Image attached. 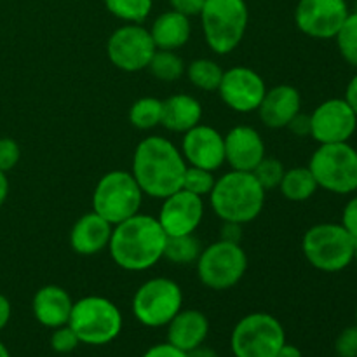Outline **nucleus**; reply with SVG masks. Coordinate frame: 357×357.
<instances>
[{"label": "nucleus", "instance_id": "1", "mask_svg": "<svg viewBox=\"0 0 357 357\" xmlns=\"http://www.w3.org/2000/svg\"><path fill=\"white\" fill-rule=\"evenodd\" d=\"M187 169L181 150L164 136H149L136 145L132 155V176L143 195L166 199L181 188Z\"/></svg>", "mask_w": 357, "mask_h": 357}, {"label": "nucleus", "instance_id": "2", "mask_svg": "<svg viewBox=\"0 0 357 357\" xmlns=\"http://www.w3.org/2000/svg\"><path fill=\"white\" fill-rule=\"evenodd\" d=\"M167 236L159 220L136 213L114 225L108 251L117 267L128 272H143L164 258Z\"/></svg>", "mask_w": 357, "mask_h": 357}, {"label": "nucleus", "instance_id": "3", "mask_svg": "<svg viewBox=\"0 0 357 357\" xmlns=\"http://www.w3.org/2000/svg\"><path fill=\"white\" fill-rule=\"evenodd\" d=\"M265 194L267 190L258 183L253 173L232 169L216 178L209 194V204L222 222L246 225L260 216Z\"/></svg>", "mask_w": 357, "mask_h": 357}, {"label": "nucleus", "instance_id": "4", "mask_svg": "<svg viewBox=\"0 0 357 357\" xmlns=\"http://www.w3.org/2000/svg\"><path fill=\"white\" fill-rule=\"evenodd\" d=\"M199 17L208 47L225 56L243 42L250 23V9L246 0H206Z\"/></svg>", "mask_w": 357, "mask_h": 357}, {"label": "nucleus", "instance_id": "5", "mask_svg": "<svg viewBox=\"0 0 357 357\" xmlns=\"http://www.w3.org/2000/svg\"><path fill=\"white\" fill-rule=\"evenodd\" d=\"M68 324L80 344L107 345L121 335L124 319L112 300L91 295L73 302Z\"/></svg>", "mask_w": 357, "mask_h": 357}, {"label": "nucleus", "instance_id": "6", "mask_svg": "<svg viewBox=\"0 0 357 357\" xmlns=\"http://www.w3.org/2000/svg\"><path fill=\"white\" fill-rule=\"evenodd\" d=\"M356 239L340 223H317L302 239L303 257L321 272H340L354 261Z\"/></svg>", "mask_w": 357, "mask_h": 357}, {"label": "nucleus", "instance_id": "7", "mask_svg": "<svg viewBox=\"0 0 357 357\" xmlns=\"http://www.w3.org/2000/svg\"><path fill=\"white\" fill-rule=\"evenodd\" d=\"M143 192L129 171L114 169L98 180L93 192V211L112 225L139 213Z\"/></svg>", "mask_w": 357, "mask_h": 357}, {"label": "nucleus", "instance_id": "8", "mask_svg": "<svg viewBox=\"0 0 357 357\" xmlns=\"http://www.w3.org/2000/svg\"><path fill=\"white\" fill-rule=\"evenodd\" d=\"M317 187L331 194L347 195L357 190V150L347 143L319 145L309 162Z\"/></svg>", "mask_w": 357, "mask_h": 357}, {"label": "nucleus", "instance_id": "9", "mask_svg": "<svg viewBox=\"0 0 357 357\" xmlns=\"http://www.w3.org/2000/svg\"><path fill=\"white\" fill-rule=\"evenodd\" d=\"M183 309V291L169 278H152L132 296V314L146 328H164Z\"/></svg>", "mask_w": 357, "mask_h": 357}, {"label": "nucleus", "instance_id": "10", "mask_svg": "<svg viewBox=\"0 0 357 357\" xmlns=\"http://www.w3.org/2000/svg\"><path fill=\"white\" fill-rule=\"evenodd\" d=\"M197 278L206 288L225 291L241 282L248 271V255L241 244L216 241L201 251L195 261Z\"/></svg>", "mask_w": 357, "mask_h": 357}, {"label": "nucleus", "instance_id": "11", "mask_svg": "<svg viewBox=\"0 0 357 357\" xmlns=\"http://www.w3.org/2000/svg\"><path fill=\"white\" fill-rule=\"evenodd\" d=\"M284 342V328L278 317L253 312L234 326L230 347L236 357H278Z\"/></svg>", "mask_w": 357, "mask_h": 357}, {"label": "nucleus", "instance_id": "12", "mask_svg": "<svg viewBox=\"0 0 357 357\" xmlns=\"http://www.w3.org/2000/svg\"><path fill=\"white\" fill-rule=\"evenodd\" d=\"M155 51L150 30L143 24H122L107 42V54L112 65L129 73L149 68Z\"/></svg>", "mask_w": 357, "mask_h": 357}, {"label": "nucleus", "instance_id": "13", "mask_svg": "<svg viewBox=\"0 0 357 357\" xmlns=\"http://www.w3.org/2000/svg\"><path fill=\"white\" fill-rule=\"evenodd\" d=\"M349 16L345 0H298L295 9V24L310 38L337 37L338 30Z\"/></svg>", "mask_w": 357, "mask_h": 357}, {"label": "nucleus", "instance_id": "14", "mask_svg": "<svg viewBox=\"0 0 357 357\" xmlns=\"http://www.w3.org/2000/svg\"><path fill=\"white\" fill-rule=\"evenodd\" d=\"M220 98L230 110L237 114H251L261 105L267 86L257 70L237 65L223 70L222 82L218 86Z\"/></svg>", "mask_w": 357, "mask_h": 357}, {"label": "nucleus", "instance_id": "15", "mask_svg": "<svg viewBox=\"0 0 357 357\" xmlns=\"http://www.w3.org/2000/svg\"><path fill=\"white\" fill-rule=\"evenodd\" d=\"M357 129V117L344 98L323 101L310 114V136L319 145L347 143Z\"/></svg>", "mask_w": 357, "mask_h": 357}, {"label": "nucleus", "instance_id": "16", "mask_svg": "<svg viewBox=\"0 0 357 357\" xmlns=\"http://www.w3.org/2000/svg\"><path fill=\"white\" fill-rule=\"evenodd\" d=\"M202 218H204L202 197H197L183 188L162 199V208L157 216L167 237L190 236L199 229Z\"/></svg>", "mask_w": 357, "mask_h": 357}, {"label": "nucleus", "instance_id": "17", "mask_svg": "<svg viewBox=\"0 0 357 357\" xmlns=\"http://www.w3.org/2000/svg\"><path fill=\"white\" fill-rule=\"evenodd\" d=\"M181 155L187 166L202 167L215 173L225 164V142L222 132L206 124H197L183 132Z\"/></svg>", "mask_w": 357, "mask_h": 357}, {"label": "nucleus", "instance_id": "18", "mask_svg": "<svg viewBox=\"0 0 357 357\" xmlns=\"http://www.w3.org/2000/svg\"><path fill=\"white\" fill-rule=\"evenodd\" d=\"M225 162L236 171L253 173L265 159V142L251 126H236L225 136Z\"/></svg>", "mask_w": 357, "mask_h": 357}, {"label": "nucleus", "instance_id": "19", "mask_svg": "<svg viewBox=\"0 0 357 357\" xmlns=\"http://www.w3.org/2000/svg\"><path fill=\"white\" fill-rule=\"evenodd\" d=\"M298 112H302V96L289 84H279L267 89L258 107L261 122L271 129H284Z\"/></svg>", "mask_w": 357, "mask_h": 357}, {"label": "nucleus", "instance_id": "20", "mask_svg": "<svg viewBox=\"0 0 357 357\" xmlns=\"http://www.w3.org/2000/svg\"><path fill=\"white\" fill-rule=\"evenodd\" d=\"M112 230L114 225L101 218L98 213H86L73 223L70 230V246L77 255L93 257L107 250L110 244Z\"/></svg>", "mask_w": 357, "mask_h": 357}, {"label": "nucleus", "instance_id": "21", "mask_svg": "<svg viewBox=\"0 0 357 357\" xmlns=\"http://www.w3.org/2000/svg\"><path fill=\"white\" fill-rule=\"evenodd\" d=\"M73 300L65 288L56 284L42 286L31 300L33 317L45 328L65 326L70 321Z\"/></svg>", "mask_w": 357, "mask_h": 357}, {"label": "nucleus", "instance_id": "22", "mask_svg": "<svg viewBox=\"0 0 357 357\" xmlns=\"http://www.w3.org/2000/svg\"><path fill=\"white\" fill-rule=\"evenodd\" d=\"M209 321L204 312L195 309H181L167 324V342L183 352H190L206 342Z\"/></svg>", "mask_w": 357, "mask_h": 357}, {"label": "nucleus", "instance_id": "23", "mask_svg": "<svg viewBox=\"0 0 357 357\" xmlns=\"http://www.w3.org/2000/svg\"><path fill=\"white\" fill-rule=\"evenodd\" d=\"M202 105L192 94L180 93L162 101V119L160 126L171 132H187L201 124Z\"/></svg>", "mask_w": 357, "mask_h": 357}, {"label": "nucleus", "instance_id": "24", "mask_svg": "<svg viewBox=\"0 0 357 357\" xmlns=\"http://www.w3.org/2000/svg\"><path fill=\"white\" fill-rule=\"evenodd\" d=\"M150 35H152L157 49L178 51L190 40V17L183 16L173 9L166 10L153 20L152 26H150Z\"/></svg>", "mask_w": 357, "mask_h": 357}, {"label": "nucleus", "instance_id": "25", "mask_svg": "<svg viewBox=\"0 0 357 357\" xmlns=\"http://www.w3.org/2000/svg\"><path fill=\"white\" fill-rule=\"evenodd\" d=\"M317 181L314 178L312 171L307 167H291V169L284 171L281 183H279V190H281L282 197L293 202H303L309 201L314 194L317 192Z\"/></svg>", "mask_w": 357, "mask_h": 357}, {"label": "nucleus", "instance_id": "26", "mask_svg": "<svg viewBox=\"0 0 357 357\" xmlns=\"http://www.w3.org/2000/svg\"><path fill=\"white\" fill-rule=\"evenodd\" d=\"M188 80L192 86L201 91H218L223 77V68L209 58H197L185 66Z\"/></svg>", "mask_w": 357, "mask_h": 357}, {"label": "nucleus", "instance_id": "27", "mask_svg": "<svg viewBox=\"0 0 357 357\" xmlns=\"http://www.w3.org/2000/svg\"><path fill=\"white\" fill-rule=\"evenodd\" d=\"M162 119V101L153 96H143L129 108V122L139 131H149L160 126Z\"/></svg>", "mask_w": 357, "mask_h": 357}, {"label": "nucleus", "instance_id": "28", "mask_svg": "<svg viewBox=\"0 0 357 357\" xmlns=\"http://www.w3.org/2000/svg\"><path fill=\"white\" fill-rule=\"evenodd\" d=\"M202 246L194 234L190 236L167 237L164 258L174 265H192L201 257Z\"/></svg>", "mask_w": 357, "mask_h": 357}, {"label": "nucleus", "instance_id": "29", "mask_svg": "<svg viewBox=\"0 0 357 357\" xmlns=\"http://www.w3.org/2000/svg\"><path fill=\"white\" fill-rule=\"evenodd\" d=\"M105 7L112 16L124 23L142 24L150 16L153 0H103Z\"/></svg>", "mask_w": 357, "mask_h": 357}, {"label": "nucleus", "instance_id": "30", "mask_svg": "<svg viewBox=\"0 0 357 357\" xmlns=\"http://www.w3.org/2000/svg\"><path fill=\"white\" fill-rule=\"evenodd\" d=\"M185 61L176 54V51H162L157 49L150 61L149 70L160 82H174L185 75Z\"/></svg>", "mask_w": 357, "mask_h": 357}, {"label": "nucleus", "instance_id": "31", "mask_svg": "<svg viewBox=\"0 0 357 357\" xmlns=\"http://www.w3.org/2000/svg\"><path fill=\"white\" fill-rule=\"evenodd\" d=\"M335 38H337V45L342 58L349 65L357 68V10L356 13H349L347 20L344 21Z\"/></svg>", "mask_w": 357, "mask_h": 357}, {"label": "nucleus", "instance_id": "32", "mask_svg": "<svg viewBox=\"0 0 357 357\" xmlns=\"http://www.w3.org/2000/svg\"><path fill=\"white\" fill-rule=\"evenodd\" d=\"M216 183V178L213 174V171L202 169V167L195 166H187L183 174V183H181V188L190 194L197 195V197H209L213 187Z\"/></svg>", "mask_w": 357, "mask_h": 357}, {"label": "nucleus", "instance_id": "33", "mask_svg": "<svg viewBox=\"0 0 357 357\" xmlns=\"http://www.w3.org/2000/svg\"><path fill=\"white\" fill-rule=\"evenodd\" d=\"M284 166L281 160L272 159V157H265L257 167H255L253 174L258 180V183L265 188V190H274L275 187L279 188L282 176H284Z\"/></svg>", "mask_w": 357, "mask_h": 357}, {"label": "nucleus", "instance_id": "34", "mask_svg": "<svg viewBox=\"0 0 357 357\" xmlns=\"http://www.w3.org/2000/svg\"><path fill=\"white\" fill-rule=\"evenodd\" d=\"M79 344V337H77L75 331L70 328V324H65V326H59L52 330L51 347L52 351L58 352V354H68V352L75 351Z\"/></svg>", "mask_w": 357, "mask_h": 357}, {"label": "nucleus", "instance_id": "35", "mask_svg": "<svg viewBox=\"0 0 357 357\" xmlns=\"http://www.w3.org/2000/svg\"><path fill=\"white\" fill-rule=\"evenodd\" d=\"M20 157L21 149L17 142H14L13 138H0V171L7 173L14 169L20 162Z\"/></svg>", "mask_w": 357, "mask_h": 357}, {"label": "nucleus", "instance_id": "36", "mask_svg": "<svg viewBox=\"0 0 357 357\" xmlns=\"http://www.w3.org/2000/svg\"><path fill=\"white\" fill-rule=\"evenodd\" d=\"M335 352L338 357H357V324L345 328L338 335L335 342Z\"/></svg>", "mask_w": 357, "mask_h": 357}, {"label": "nucleus", "instance_id": "37", "mask_svg": "<svg viewBox=\"0 0 357 357\" xmlns=\"http://www.w3.org/2000/svg\"><path fill=\"white\" fill-rule=\"evenodd\" d=\"M342 227L357 239V195L345 204L344 213H342Z\"/></svg>", "mask_w": 357, "mask_h": 357}, {"label": "nucleus", "instance_id": "38", "mask_svg": "<svg viewBox=\"0 0 357 357\" xmlns=\"http://www.w3.org/2000/svg\"><path fill=\"white\" fill-rule=\"evenodd\" d=\"M206 0H169L171 9L176 10V13L183 14V16L192 17L199 16L202 10Z\"/></svg>", "mask_w": 357, "mask_h": 357}, {"label": "nucleus", "instance_id": "39", "mask_svg": "<svg viewBox=\"0 0 357 357\" xmlns=\"http://www.w3.org/2000/svg\"><path fill=\"white\" fill-rule=\"evenodd\" d=\"M286 129H289L291 135H295L296 138H305V136H310V115L298 114L289 121V124L286 126Z\"/></svg>", "mask_w": 357, "mask_h": 357}, {"label": "nucleus", "instance_id": "40", "mask_svg": "<svg viewBox=\"0 0 357 357\" xmlns=\"http://www.w3.org/2000/svg\"><path fill=\"white\" fill-rule=\"evenodd\" d=\"M142 357H187V352L180 351L178 347L171 345L169 342H166V344H157L150 347Z\"/></svg>", "mask_w": 357, "mask_h": 357}, {"label": "nucleus", "instance_id": "41", "mask_svg": "<svg viewBox=\"0 0 357 357\" xmlns=\"http://www.w3.org/2000/svg\"><path fill=\"white\" fill-rule=\"evenodd\" d=\"M241 237H243V225L234 222H222V229H220V241L241 244Z\"/></svg>", "mask_w": 357, "mask_h": 357}, {"label": "nucleus", "instance_id": "42", "mask_svg": "<svg viewBox=\"0 0 357 357\" xmlns=\"http://www.w3.org/2000/svg\"><path fill=\"white\" fill-rule=\"evenodd\" d=\"M344 100L347 101L349 107L352 108V112L356 114L357 117V73L351 79V82L347 84V89H345V96Z\"/></svg>", "mask_w": 357, "mask_h": 357}, {"label": "nucleus", "instance_id": "43", "mask_svg": "<svg viewBox=\"0 0 357 357\" xmlns=\"http://www.w3.org/2000/svg\"><path fill=\"white\" fill-rule=\"evenodd\" d=\"M10 314H13V307H10L9 298L0 293V331L9 324Z\"/></svg>", "mask_w": 357, "mask_h": 357}, {"label": "nucleus", "instance_id": "44", "mask_svg": "<svg viewBox=\"0 0 357 357\" xmlns=\"http://www.w3.org/2000/svg\"><path fill=\"white\" fill-rule=\"evenodd\" d=\"M187 357H220V356L216 354L215 349L206 347V345L202 344V345H199V347L192 349L190 352H187Z\"/></svg>", "mask_w": 357, "mask_h": 357}, {"label": "nucleus", "instance_id": "45", "mask_svg": "<svg viewBox=\"0 0 357 357\" xmlns=\"http://www.w3.org/2000/svg\"><path fill=\"white\" fill-rule=\"evenodd\" d=\"M278 357H303V354H302V351L296 347V345L286 344L284 342V344H282V347L279 349Z\"/></svg>", "mask_w": 357, "mask_h": 357}, {"label": "nucleus", "instance_id": "46", "mask_svg": "<svg viewBox=\"0 0 357 357\" xmlns=\"http://www.w3.org/2000/svg\"><path fill=\"white\" fill-rule=\"evenodd\" d=\"M7 195H9V180L3 171H0V206H3Z\"/></svg>", "mask_w": 357, "mask_h": 357}, {"label": "nucleus", "instance_id": "47", "mask_svg": "<svg viewBox=\"0 0 357 357\" xmlns=\"http://www.w3.org/2000/svg\"><path fill=\"white\" fill-rule=\"evenodd\" d=\"M0 357H10V352L7 351V347L2 344V342H0Z\"/></svg>", "mask_w": 357, "mask_h": 357}, {"label": "nucleus", "instance_id": "48", "mask_svg": "<svg viewBox=\"0 0 357 357\" xmlns=\"http://www.w3.org/2000/svg\"><path fill=\"white\" fill-rule=\"evenodd\" d=\"M354 261L357 264V239H356V246H354Z\"/></svg>", "mask_w": 357, "mask_h": 357}, {"label": "nucleus", "instance_id": "49", "mask_svg": "<svg viewBox=\"0 0 357 357\" xmlns=\"http://www.w3.org/2000/svg\"><path fill=\"white\" fill-rule=\"evenodd\" d=\"M356 324H357V310H356Z\"/></svg>", "mask_w": 357, "mask_h": 357}, {"label": "nucleus", "instance_id": "50", "mask_svg": "<svg viewBox=\"0 0 357 357\" xmlns=\"http://www.w3.org/2000/svg\"><path fill=\"white\" fill-rule=\"evenodd\" d=\"M356 10H357V2H356Z\"/></svg>", "mask_w": 357, "mask_h": 357}]
</instances>
